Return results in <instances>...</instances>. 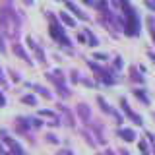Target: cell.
<instances>
[{"instance_id": "obj_1", "label": "cell", "mask_w": 155, "mask_h": 155, "mask_svg": "<svg viewBox=\"0 0 155 155\" xmlns=\"http://www.w3.org/2000/svg\"><path fill=\"white\" fill-rule=\"evenodd\" d=\"M147 6H151V8H155V2H153V0H147Z\"/></svg>"}]
</instances>
